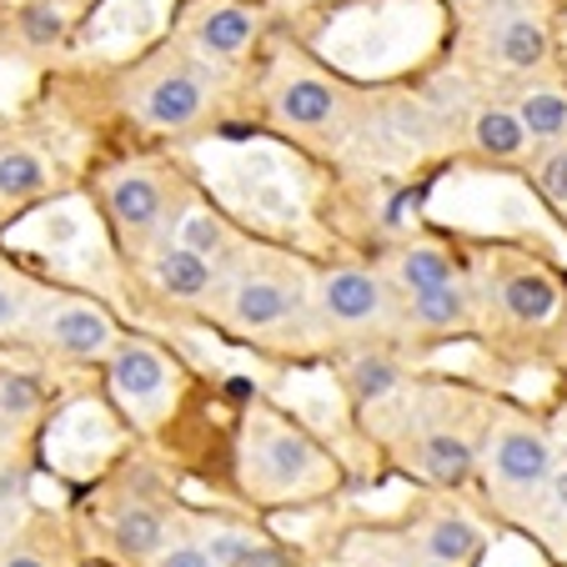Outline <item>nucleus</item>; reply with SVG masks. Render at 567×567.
<instances>
[{
	"label": "nucleus",
	"instance_id": "obj_1",
	"mask_svg": "<svg viewBox=\"0 0 567 567\" xmlns=\"http://www.w3.org/2000/svg\"><path fill=\"white\" fill-rule=\"evenodd\" d=\"M563 447H557L553 427L523 408H497L493 427H487V447H482V487L503 507L507 517L527 523L537 503H543L547 482L563 467Z\"/></svg>",
	"mask_w": 567,
	"mask_h": 567
},
{
	"label": "nucleus",
	"instance_id": "obj_2",
	"mask_svg": "<svg viewBox=\"0 0 567 567\" xmlns=\"http://www.w3.org/2000/svg\"><path fill=\"white\" fill-rule=\"evenodd\" d=\"M477 301H482V321L497 317L503 332L557 342V327L567 317V271L523 247L493 251L487 277L477 281Z\"/></svg>",
	"mask_w": 567,
	"mask_h": 567
},
{
	"label": "nucleus",
	"instance_id": "obj_3",
	"mask_svg": "<svg viewBox=\"0 0 567 567\" xmlns=\"http://www.w3.org/2000/svg\"><path fill=\"white\" fill-rule=\"evenodd\" d=\"M462 21H467L482 61L513 81L507 91L527 86V81H547V75H567L563 41H557V21L547 0H497V6L462 16Z\"/></svg>",
	"mask_w": 567,
	"mask_h": 567
},
{
	"label": "nucleus",
	"instance_id": "obj_4",
	"mask_svg": "<svg viewBox=\"0 0 567 567\" xmlns=\"http://www.w3.org/2000/svg\"><path fill=\"white\" fill-rule=\"evenodd\" d=\"M241 472L257 497L287 503V497H317L337 482L332 452L321 447L307 427L277 417V412H257L247 427V452H241Z\"/></svg>",
	"mask_w": 567,
	"mask_h": 567
},
{
	"label": "nucleus",
	"instance_id": "obj_5",
	"mask_svg": "<svg viewBox=\"0 0 567 567\" xmlns=\"http://www.w3.org/2000/svg\"><path fill=\"white\" fill-rule=\"evenodd\" d=\"M317 291V321L337 337H386L402 332V317H408V297L386 281V271L377 267H332L311 281Z\"/></svg>",
	"mask_w": 567,
	"mask_h": 567
},
{
	"label": "nucleus",
	"instance_id": "obj_6",
	"mask_svg": "<svg viewBox=\"0 0 567 567\" xmlns=\"http://www.w3.org/2000/svg\"><path fill=\"white\" fill-rule=\"evenodd\" d=\"M271 116H277L281 131H297V136L321 141V146H342L352 136L357 116H362V101H357V91L347 86L342 75H327L317 65H297L271 91Z\"/></svg>",
	"mask_w": 567,
	"mask_h": 567
},
{
	"label": "nucleus",
	"instance_id": "obj_7",
	"mask_svg": "<svg viewBox=\"0 0 567 567\" xmlns=\"http://www.w3.org/2000/svg\"><path fill=\"white\" fill-rule=\"evenodd\" d=\"M307 307H317V291H307V281H301L297 271L291 267H261V271L236 277L231 297H226V321H231L236 332L267 337V332L291 327Z\"/></svg>",
	"mask_w": 567,
	"mask_h": 567
},
{
	"label": "nucleus",
	"instance_id": "obj_8",
	"mask_svg": "<svg viewBox=\"0 0 567 567\" xmlns=\"http://www.w3.org/2000/svg\"><path fill=\"white\" fill-rule=\"evenodd\" d=\"M131 106H136L141 121L161 131H176V126H192L206 106V81L186 65H156V71L131 91Z\"/></svg>",
	"mask_w": 567,
	"mask_h": 567
},
{
	"label": "nucleus",
	"instance_id": "obj_9",
	"mask_svg": "<svg viewBox=\"0 0 567 567\" xmlns=\"http://www.w3.org/2000/svg\"><path fill=\"white\" fill-rule=\"evenodd\" d=\"M386 281H392L402 297H427V291H442V287H457V281H467V267H462V257L447 247V241H437V236H408L402 247L386 257Z\"/></svg>",
	"mask_w": 567,
	"mask_h": 567
},
{
	"label": "nucleus",
	"instance_id": "obj_10",
	"mask_svg": "<svg viewBox=\"0 0 567 567\" xmlns=\"http://www.w3.org/2000/svg\"><path fill=\"white\" fill-rule=\"evenodd\" d=\"M408 543L417 547L427 567H472L487 547V527L462 507H437L422 523H412Z\"/></svg>",
	"mask_w": 567,
	"mask_h": 567
},
{
	"label": "nucleus",
	"instance_id": "obj_11",
	"mask_svg": "<svg viewBox=\"0 0 567 567\" xmlns=\"http://www.w3.org/2000/svg\"><path fill=\"white\" fill-rule=\"evenodd\" d=\"M482 327V301H477V281H457V287L427 291V297L408 301L402 332L427 337V342H447V337H472Z\"/></svg>",
	"mask_w": 567,
	"mask_h": 567
},
{
	"label": "nucleus",
	"instance_id": "obj_12",
	"mask_svg": "<svg viewBox=\"0 0 567 567\" xmlns=\"http://www.w3.org/2000/svg\"><path fill=\"white\" fill-rule=\"evenodd\" d=\"M408 382H412L408 362H402L392 347L362 342L357 352H347V362H342V386L357 412H382L392 396L408 392Z\"/></svg>",
	"mask_w": 567,
	"mask_h": 567
},
{
	"label": "nucleus",
	"instance_id": "obj_13",
	"mask_svg": "<svg viewBox=\"0 0 567 567\" xmlns=\"http://www.w3.org/2000/svg\"><path fill=\"white\" fill-rule=\"evenodd\" d=\"M467 141L487 166H523V172L537 151L527 126L517 121L513 101H487V106H477V116H472V126H467Z\"/></svg>",
	"mask_w": 567,
	"mask_h": 567
},
{
	"label": "nucleus",
	"instance_id": "obj_14",
	"mask_svg": "<svg viewBox=\"0 0 567 567\" xmlns=\"http://www.w3.org/2000/svg\"><path fill=\"white\" fill-rule=\"evenodd\" d=\"M517 121L527 126L533 146H557L567 141V75H547V81H527V86L507 91Z\"/></svg>",
	"mask_w": 567,
	"mask_h": 567
},
{
	"label": "nucleus",
	"instance_id": "obj_15",
	"mask_svg": "<svg viewBox=\"0 0 567 567\" xmlns=\"http://www.w3.org/2000/svg\"><path fill=\"white\" fill-rule=\"evenodd\" d=\"M192 41L202 45V51L231 61V55H241L257 41V11L241 6V0H206L192 16Z\"/></svg>",
	"mask_w": 567,
	"mask_h": 567
},
{
	"label": "nucleus",
	"instance_id": "obj_16",
	"mask_svg": "<svg viewBox=\"0 0 567 567\" xmlns=\"http://www.w3.org/2000/svg\"><path fill=\"white\" fill-rule=\"evenodd\" d=\"M106 206H111V221L141 241V236H151L161 226V216H166V192H161V182L151 172H121V176H111V186H106Z\"/></svg>",
	"mask_w": 567,
	"mask_h": 567
},
{
	"label": "nucleus",
	"instance_id": "obj_17",
	"mask_svg": "<svg viewBox=\"0 0 567 567\" xmlns=\"http://www.w3.org/2000/svg\"><path fill=\"white\" fill-rule=\"evenodd\" d=\"M166 382H172V372H166V357H161L156 347L126 342L111 357V386H116V396L126 408H151V402H161Z\"/></svg>",
	"mask_w": 567,
	"mask_h": 567
},
{
	"label": "nucleus",
	"instance_id": "obj_18",
	"mask_svg": "<svg viewBox=\"0 0 567 567\" xmlns=\"http://www.w3.org/2000/svg\"><path fill=\"white\" fill-rule=\"evenodd\" d=\"M45 342L71 357H96L111 347V317L91 301H55L45 317Z\"/></svg>",
	"mask_w": 567,
	"mask_h": 567
},
{
	"label": "nucleus",
	"instance_id": "obj_19",
	"mask_svg": "<svg viewBox=\"0 0 567 567\" xmlns=\"http://www.w3.org/2000/svg\"><path fill=\"white\" fill-rule=\"evenodd\" d=\"M151 277H156L161 291H172V297H182V301H196L216 287V267L206 257H196V251H186V247H161Z\"/></svg>",
	"mask_w": 567,
	"mask_h": 567
},
{
	"label": "nucleus",
	"instance_id": "obj_20",
	"mask_svg": "<svg viewBox=\"0 0 567 567\" xmlns=\"http://www.w3.org/2000/svg\"><path fill=\"white\" fill-rule=\"evenodd\" d=\"M523 527L547 547V553L563 557V563H567V462L557 467V477L547 482L543 503H537L533 513H527V523H523Z\"/></svg>",
	"mask_w": 567,
	"mask_h": 567
},
{
	"label": "nucleus",
	"instance_id": "obj_21",
	"mask_svg": "<svg viewBox=\"0 0 567 567\" xmlns=\"http://www.w3.org/2000/svg\"><path fill=\"white\" fill-rule=\"evenodd\" d=\"M527 182H533V192L543 196L547 212H557L567 221V141L533 151V161H527Z\"/></svg>",
	"mask_w": 567,
	"mask_h": 567
},
{
	"label": "nucleus",
	"instance_id": "obj_22",
	"mask_svg": "<svg viewBox=\"0 0 567 567\" xmlns=\"http://www.w3.org/2000/svg\"><path fill=\"white\" fill-rule=\"evenodd\" d=\"M161 537H166V527H161V517L151 513V507H126V513L116 517V547L121 553H131V557L166 553Z\"/></svg>",
	"mask_w": 567,
	"mask_h": 567
},
{
	"label": "nucleus",
	"instance_id": "obj_23",
	"mask_svg": "<svg viewBox=\"0 0 567 567\" xmlns=\"http://www.w3.org/2000/svg\"><path fill=\"white\" fill-rule=\"evenodd\" d=\"M45 186V166L31 151H0V196H35Z\"/></svg>",
	"mask_w": 567,
	"mask_h": 567
},
{
	"label": "nucleus",
	"instance_id": "obj_24",
	"mask_svg": "<svg viewBox=\"0 0 567 567\" xmlns=\"http://www.w3.org/2000/svg\"><path fill=\"white\" fill-rule=\"evenodd\" d=\"M182 247L196 251V257H206V261H216L226 247H231V231H226V221L221 216H212V212H186Z\"/></svg>",
	"mask_w": 567,
	"mask_h": 567
},
{
	"label": "nucleus",
	"instance_id": "obj_25",
	"mask_svg": "<svg viewBox=\"0 0 567 567\" xmlns=\"http://www.w3.org/2000/svg\"><path fill=\"white\" fill-rule=\"evenodd\" d=\"M202 547L216 557V567H247V557L257 553L261 543L251 533H241V527H216V533L206 537Z\"/></svg>",
	"mask_w": 567,
	"mask_h": 567
},
{
	"label": "nucleus",
	"instance_id": "obj_26",
	"mask_svg": "<svg viewBox=\"0 0 567 567\" xmlns=\"http://www.w3.org/2000/svg\"><path fill=\"white\" fill-rule=\"evenodd\" d=\"M35 408H41V392L31 377H0V412L6 417H31Z\"/></svg>",
	"mask_w": 567,
	"mask_h": 567
},
{
	"label": "nucleus",
	"instance_id": "obj_27",
	"mask_svg": "<svg viewBox=\"0 0 567 567\" xmlns=\"http://www.w3.org/2000/svg\"><path fill=\"white\" fill-rule=\"evenodd\" d=\"M21 25H25V35H31L35 45H51V41H61V35H65L61 11H51V6H25Z\"/></svg>",
	"mask_w": 567,
	"mask_h": 567
},
{
	"label": "nucleus",
	"instance_id": "obj_28",
	"mask_svg": "<svg viewBox=\"0 0 567 567\" xmlns=\"http://www.w3.org/2000/svg\"><path fill=\"white\" fill-rule=\"evenodd\" d=\"M156 567H216V557L202 543H176L156 557Z\"/></svg>",
	"mask_w": 567,
	"mask_h": 567
},
{
	"label": "nucleus",
	"instance_id": "obj_29",
	"mask_svg": "<svg viewBox=\"0 0 567 567\" xmlns=\"http://www.w3.org/2000/svg\"><path fill=\"white\" fill-rule=\"evenodd\" d=\"M21 311H25V291L0 277V332H11L16 321H21Z\"/></svg>",
	"mask_w": 567,
	"mask_h": 567
},
{
	"label": "nucleus",
	"instance_id": "obj_30",
	"mask_svg": "<svg viewBox=\"0 0 567 567\" xmlns=\"http://www.w3.org/2000/svg\"><path fill=\"white\" fill-rule=\"evenodd\" d=\"M247 567H297V557H291L287 547H277V543H261L257 553L247 557Z\"/></svg>",
	"mask_w": 567,
	"mask_h": 567
},
{
	"label": "nucleus",
	"instance_id": "obj_31",
	"mask_svg": "<svg viewBox=\"0 0 567 567\" xmlns=\"http://www.w3.org/2000/svg\"><path fill=\"white\" fill-rule=\"evenodd\" d=\"M447 6L462 16H477V11H487V6H497V0H447Z\"/></svg>",
	"mask_w": 567,
	"mask_h": 567
},
{
	"label": "nucleus",
	"instance_id": "obj_32",
	"mask_svg": "<svg viewBox=\"0 0 567 567\" xmlns=\"http://www.w3.org/2000/svg\"><path fill=\"white\" fill-rule=\"evenodd\" d=\"M0 567H45V563H41V557H31V553H16V557H6Z\"/></svg>",
	"mask_w": 567,
	"mask_h": 567
},
{
	"label": "nucleus",
	"instance_id": "obj_33",
	"mask_svg": "<svg viewBox=\"0 0 567 567\" xmlns=\"http://www.w3.org/2000/svg\"><path fill=\"white\" fill-rule=\"evenodd\" d=\"M553 357H557V362H563V357H567V317H563V327H557V342H553Z\"/></svg>",
	"mask_w": 567,
	"mask_h": 567
},
{
	"label": "nucleus",
	"instance_id": "obj_34",
	"mask_svg": "<svg viewBox=\"0 0 567 567\" xmlns=\"http://www.w3.org/2000/svg\"><path fill=\"white\" fill-rule=\"evenodd\" d=\"M557 396H563V402H567V357H563V362H557Z\"/></svg>",
	"mask_w": 567,
	"mask_h": 567
},
{
	"label": "nucleus",
	"instance_id": "obj_35",
	"mask_svg": "<svg viewBox=\"0 0 567 567\" xmlns=\"http://www.w3.org/2000/svg\"><path fill=\"white\" fill-rule=\"evenodd\" d=\"M547 6H567V0H547Z\"/></svg>",
	"mask_w": 567,
	"mask_h": 567
}]
</instances>
